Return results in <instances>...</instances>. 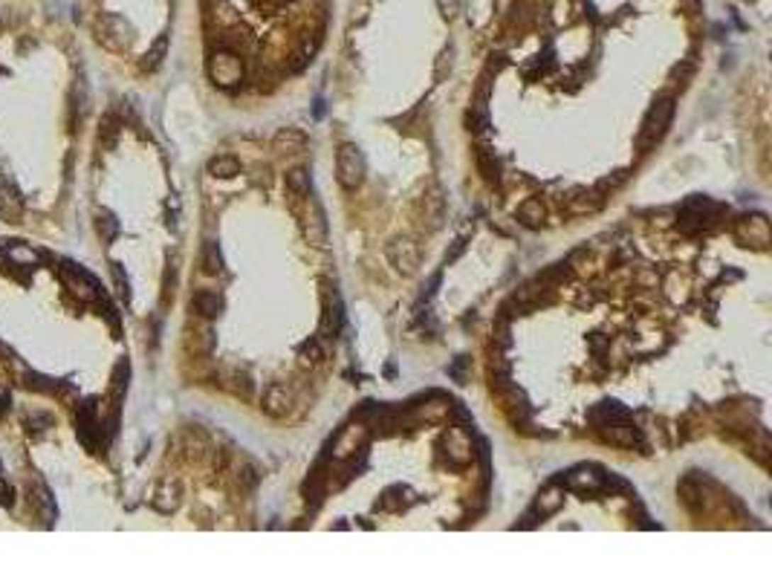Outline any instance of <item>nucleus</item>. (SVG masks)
I'll list each match as a JSON object with an SVG mask.
<instances>
[{"label":"nucleus","mask_w":772,"mask_h":578,"mask_svg":"<svg viewBox=\"0 0 772 578\" xmlns=\"http://www.w3.org/2000/svg\"><path fill=\"white\" fill-rule=\"evenodd\" d=\"M93 35L96 41L104 47V50H113V52H122L130 47L133 41V26L125 15L119 12H99L93 18Z\"/></svg>","instance_id":"1"},{"label":"nucleus","mask_w":772,"mask_h":578,"mask_svg":"<svg viewBox=\"0 0 772 578\" xmlns=\"http://www.w3.org/2000/svg\"><path fill=\"white\" fill-rule=\"evenodd\" d=\"M671 119H674V98L671 96L656 98L651 104V110L645 113V119H642V128H639V136H637V148L639 151L654 148V144L666 136Z\"/></svg>","instance_id":"2"},{"label":"nucleus","mask_w":772,"mask_h":578,"mask_svg":"<svg viewBox=\"0 0 772 578\" xmlns=\"http://www.w3.org/2000/svg\"><path fill=\"white\" fill-rule=\"evenodd\" d=\"M336 179L347 191H356L364 179V157L353 142H345L336 154Z\"/></svg>","instance_id":"3"},{"label":"nucleus","mask_w":772,"mask_h":578,"mask_svg":"<svg viewBox=\"0 0 772 578\" xmlns=\"http://www.w3.org/2000/svg\"><path fill=\"white\" fill-rule=\"evenodd\" d=\"M208 76L214 84L220 87H235L237 81H243V61L237 52L232 50H217L208 61Z\"/></svg>","instance_id":"4"},{"label":"nucleus","mask_w":772,"mask_h":578,"mask_svg":"<svg viewBox=\"0 0 772 578\" xmlns=\"http://www.w3.org/2000/svg\"><path fill=\"white\" fill-rule=\"evenodd\" d=\"M723 208L706 197H691L686 205H683V214H680V229L686 234H694V232H703L709 223H712V217L720 214Z\"/></svg>","instance_id":"5"},{"label":"nucleus","mask_w":772,"mask_h":578,"mask_svg":"<svg viewBox=\"0 0 772 578\" xmlns=\"http://www.w3.org/2000/svg\"><path fill=\"white\" fill-rule=\"evenodd\" d=\"M732 234L738 237V243L752 246V249H766L769 246V223L763 214H746L734 223Z\"/></svg>","instance_id":"6"},{"label":"nucleus","mask_w":772,"mask_h":578,"mask_svg":"<svg viewBox=\"0 0 772 578\" xmlns=\"http://www.w3.org/2000/svg\"><path fill=\"white\" fill-rule=\"evenodd\" d=\"M599 437L605 443H613V446H622V448H642L645 440H642V434L639 428L631 422V419H619V422H608V425H599Z\"/></svg>","instance_id":"7"},{"label":"nucleus","mask_w":772,"mask_h":578,"mask_svg":"<svg viewBox=\"0 0 772 578\" xmlns=\"http://www.w3.org/2000/svg\"><path fill=\"white\" fill-rule=\"evenodd\" d=\"M388 258H391V264H393L396 272L414 275L417 266H420V249L411 240H396V243L388 246Z\"/></svg>","instance_id":"8"},{"label":"nucleus","mask_w":772,"mask_h":578,"mask_svg":"<svg viewBox=\"0 0 772 578\" xmlns=\"http://www.w3.org/2000/svg\"><path fill=\"white\" fill-rule=\"evenodd\" d=\"M64 278H67V283H69V289L72 293H76L79 298H84V301H93V298H99L101 293H99V280L90 275V272H84V269H79L76 264H64Z\"/></svg>","instance_id":"9"},{"label":"nucleus","mask_w":772,"mask_h":578,"mask_svg":"<svg viewBox=\"0 0 772 578\" xmlns=\"http://www.w3.org/2000/svg\"><path fill=\"white\" fill-rule=\"evenodd\" d=\"M364 440H367V425H350L345 428L336 443H333V457L336 460H350L356 454V448H364Z\"/></svg>","instance_id":"10"},{"label":"nucleus","mask_w":772,"mask_h":578,"mask_svg":"<svg viewBox=\"0 0 772 578\" xmlns=\"http://www.w3.org/2000/svg\"><path fill=\"white\" fill-rule=\"evenodd\" d=\"M443 448H446V457L452 460V465H466V463H471V440L466 437V431L463 428H454V431H449L446 434V440H443Z\"/></svg>","instance_id":"11"},{"label":"nucleus","mask_w":772,"mask_h":578,"mask_svg":"<svg viewBox=\"0 0 772 578\" xmlns=\"http://www.w3.org/2000/svg\"><path fill=\"white\" fill-rule=\"evenodd\" d=\"M292 405V393L284 382H272L267 390H264V411L269 416H284Z\"/></svg>","instance_id":"12"},{"label":"nucleus","mask_w":772,"mask_h":578,"mask_svg":"<svg viewBox=\"0 0 772 578\" xmlns=\"http://www.w3.org/2000/svg\"><path fill=\"white\" fill-rule=\"evenodd\" d=\"M304 234L313 246H324L327 243V220H324V211L318 205V200H310V211H307V220H304Z\"/></svg>","instance_id":"13"},{"label":"nucleus","mask_w":772,"mask_h":578,"mask_svg":"<svg viewBox=\"0 0 772 578\" xmlns=\"http://www.w3.org/2000/svg\"><path fill=\"white\" fill-rule=\"evenodd\" d=\"M272 148L278 154H298V151L307 148V133L298 130V128H281L272 136Z\"/></svg>","instance_id":"14"},{"label":"nucleus","mask_w":772,"mask_h":578,"mask_svg":"<svg viewBox=\"0 0 772 578\" xmlns=\"http://www.w3.org/2000/svg\"><path fill=\"white\" fill-rule=\"evenodd\" d=\"M21 214H23V200H21L12 179H4V183H0V217L18 220Z\"/></svg>","instance_id":"15"},{"label":"nucleus","mask_w":772,"mask_h":578,"mask_svg":"<svg viewBox=\"0 0 772 578\" xmlns=\"http://www.w3.org/2000/svg\"><path fill=\"white\" fill-rule=\"evenodd\" d=\"M339 330H342V301L333 293V298H327V310H324V321H321V339H336Z\"/></svg>","instance_id":"16"},{"label":"nucleus","mask_w":772,"mask_h":578,"mask_svg":"<svg viewBox=\"0 0 772 578\" xmlns=\"http://www.w3.org/2000/svg\"><path fill=\"white\" fill-rule=\"evenodd\" d=\"M477 168H481V174H483V179L489 186H498L500 183V162H498V157H495V151H489V148H477Z\"/></svg>","instance_id":"17"},{"label":"nucleus","mask_w":772,"mask_h":578,"mask_svg":"<svg viewBox=\"0 0 772 578\" xmlns=\"http://www.w3.org/2000/svg\"><path fill=\"white\" fill-rule=\"evenodd\" d=\"M564 480H567L570 489H587V492H596V489H602V483H605V477L596 475L593 468H576V472H570Z\"/></svg>","instance_id":"18"},{"label":"nucleus","mask_w":772,"mask_h":578,"mask_svg":"<svg viewBox=\"0 0 772 578\" xmlns=\"http://www.w3.org/2000/svg\"><path fill=\"white\" fill-rule=\"evenodd\" d=\"M591 419H593V425L599 428V425H608V422H619V419H631V414L625 411L619 402H602V405H596L593 408V414H591Z\"/></svg>","instance_id":"19"},{"label":"nucleus","mask_w":772,"mask_h":578,"mask_svg":"<svg viewBox=\"0 0 772 578\" xmlns=\"http://www.w3.org/2000/svg\"><path fill=\"white\" fill-rule=\"evenodd\" d=\"M191 304H194V310H197L203 318H217L220 310H223V301H220V295H217V293H208V289H200Z\"/></svg>","instance_id":"20"},{"label":"nucleus","mask_w":772,"mask_h":578,"mask_svg":"<svg viewBox=\"0 0 772 578\" xmlns=\"http://www.w3.org/2000/svg\"><path fill=\"white\" fill-rule=\"evenodd\" d=\"M518 220H521L527 229H538L541 220H544V205H541V200H535V197L524 200V203L518 205Z\"/></svg>","instance_id":"21"},{"label":"nucleus","mask_w":772,"mask_h":578,"mask_svg":"<svg viewBox=\"0 0 772 578\" xmlns=\"http://www.w3.org/2000/svg\"><path fill=\"white\" fill-rule=\"evenodd\" d=\"M564 503V492L561 489H547V492H541L538 494V500H535V512L541 515V518H547V515H553V512H559V506Z\"/></svg>","instance_id":"22"},{"label":"nucleus","mask_w":772,"mask_h":578,"mask_svg":"<svg viewBox=\"0 0 772 578\" xmlns=\"http://www.w3.org/2000/svg\"><path fill=\"white\" fill-rule=\"evenodd\" d=\"M165 52H168V35H160V38L154 41V47L148 50L142 55V61H139V67L145 69V72H154L160 64H162V58H165Z\"/></svg>","instance_id":"23"},{"label":"nucleus","mask_w":772,"mask_h":578,"mask_svg":"<svg viewBox=\"0 0 772 578\" xmlns=\"http://www.w3.org/2000/svg\"><path fill=\"white\" fill-rule=\"evenodd\" d=\"M286 191L296 197V200L307 197V194H310V174H307L304 168H292V171L286 174Z\"/></svg>","instance_id":"24"},{"label":"nucleus","mask_w":772,"mask_h":578,"mask_svg":"<svg viewBox=\"0 0 772 578\" xmlns=\"http://www.w3.org/2000/svg\"><path fill=\"white\" fill-rule=\"evenodd\" d=\"M466 125L471 133H483L489 128V113H486V101L477 98L471 107H469V113H466Z\"/></svg>","instance_id":"25"},{"label":"nucleus","mask_w":772,"mask_h":578,"mask_svg":"<svg viewBox=\"0 0 772 578\" xmlns=\"http://www.w3.org/2000/svg\"><path fill=\"white\" fill-rule=\"evenodd\" d=\"M208 174L211 176H220V179H232L240 174V162L235 157H214L208 162Z\"/></svg>","instance_id":"26"},{"label":"nucleus","mask_w":772,"mask_h":578,"mask_svg":"<svg viewBox=\"0 0 772 578\" xmlns=\"http://www.w3.org/2000/svg\"><path fill=\"white\" fill-rule=\"evenodd\" d=\"M605 203V197L599 191H587V194H578V197H570V211L576 214H591V211H599Z\"/></svg>","instance_id":"27"},{"label":"nucleus","mask_w":772,"mask_h":578,"mask_svg":"<svg viewBox=\"0 0 772 578\" xmlns=\"http://www.w3.org/2000/svg\"><path fill=\"white\" fill-rule=\"evenodd\" d=\"M203 272L206 275L223 272V255H220V246L214 240H206V246H203Z\"/></svg>","instance_id":"28"},{"label":"nucleus","mask_w":772,"mask_h":578,"mask_svg":"<svg viewBox=\"0 0 772 578\" xmlns=\"http://www.w3.org/2000/svg\"><path fill=\"white\" fill-rule=\"evenodd\" d=\"M154 506H157V509H162V512H174L177 506H179V489L174 483H165L160 489V497L154 500Z\"/></svg>","instance_id":"29"},{"label":"nucleus","mask_w":772,"mask_h":578,"mask_svg":"<svg viewBox=\"0 0 772 578\" xmlns=\"http://www.w3.org/2000/svg\"><path fill=\"white\" fill-rule=\"evenodd\" d=\"M116 136H119V119L116 116H104L101 125H99V142L104 144V148H113Z\"/></svg>","instance_id":"30"},{"label":"nucleus","mask_w":772,"mask_h":578,"mask_svg":"<svg viewBox=\"0 0 772 578\" xmlns=\"http://www.w3.org/2000/svg\"><path fill=\"white\" fill-rule=\"evenodd\" d=\"M96 232H99V237H101L104 243H110V240L116 237V232H119L116 217H113V214H107V211H101V214L96 217Z\"/></svg>","instance_id":"31"},{"label":"nucleus","mask_w":772,"mask_h":578,"mask_svg":"<svg viewBox=\"0 0 772 578\" xmlns=\"http://www.w3.org/2000/svg\"><path fill=\"white\" fill-rule=\"evenodd\" d=\"M9 258H12L15 264H26V266L38 264V255H35L29 246H12V249H9Z\"/></svg>","instance_id":"32"},{"label":"nucleus","mask_w":772,"mask_h":578,"mask_svg":"<svg viewBox=\"0 0 772 578\" xmlns=\"http://www.w3.org/2000/svg\"><path fill=\"white\" fill-rule=\"evenodd\" d=\"M128 376H130V368H128V361H119V368L113 373V393L122 396L125 387H128Z\"/></svg>","instance_id":"33"},{"label":"nucleus","mask_w":772,"mask_h":578,"mask_svg":"<svg viewBox=\"0 0 772 578\" xmlns=\"http://www.w3.org/2000/svg\"><path fill=\"white\" fill-rule=\"evenodd\" d=\"M50 422H52V419H50L47 414H26V425H29V431H35V434L44 431Z\"/></svg>","instance_id":"34"},{"label":"nucleus","mask_w":772,"mask_h":578,"mask_svg":"<svg viewBox=\"0 0 772 578\" xmlns=\"http://www.w3.org/2000/svg\"><path fill=\"white\" fill-rule=\"evenodd\" d=\"M437 4H440V12H443L449 21L457 18V12H460V0H437Z\"/></svg>","instance_id":"35"},{"label":"nucleus","mask_w":772,"mask_h":578,"mask_svg":"<svg viewBox=\"0 0 772 578\" xmlns=\"http://www.w3.org/2000/svg\"><path fill=\"white\" fill-rule=\"evenodd\" d=\"M113 278H116V283H119V295L128 301V298H130V289H128V278H125L122 266H113Z\"/></svg>","instance_id":"36"},{"label":"nucleus","mask_w":772,"mask_h":578,"mask_svg":"<svg viewBox=\"0 0 772 578\" xmlns=\"http://www.w3.org/2000/svg\"><path fill=\"white\" fill-rule=\"evenodd\" d=\"M301 356H310L313 361H318L321 358V347H318V341L313 339V341H307L304 347H301Z\"/></svg>","instance_id":"37"},{"label":"nucleus","mask_w":772,"mask_h":578,"mask_svg":"<svg viewBox=\"0 0 772 578\" xmlns=\"http://www.w3.org/2000/svg\"><path fill=\"white\" fill-rule=\"evenodd\" d=\"M9 411V393H0V414Z\"/></svg>","instance_id":"38"}]
</instances>
